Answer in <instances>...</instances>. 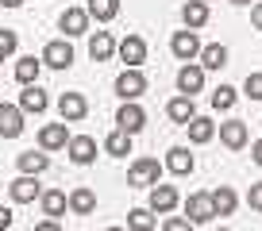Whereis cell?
Listing matches in <instances>:
<instances>
[{"instance_id":"2e32d148","label":"cell","mask_w":262,"mask_h":231,"mask_svg":"<svg viewBox=\"0 0 262 231\" xmlns=\"http://www.w3.org/2000/svg\"><path fill=\"white\" fill-rule=\"evenodd\" d=\"M66 143H70V131H66V124H47L39 131V150L47 154V150H62Z\"/></svg>"},{"instance_id":"44dd1931","label":"cell","mask_w":262,"mask_h":231,"mask_svg":"<svg viewBox=\"0 0 262 231\" xmlns=\"http://www.w3.org/2000/svg\"><path fill=\"white\" fill-rule=\"evenodd\" d=\"M208 200H212V216H231V212H235V204H239V197H235L231 185L212 189V193H208Z\"/></svg>"},{"instance_id":"b9f144b4","label":"cell","mask_w":262,"mask_h":231,"mask_svg":"<svg viewBox=\"0 0 262 231\" xmlns=\"http://www.w3.org/2000/svg\"><path fill=\"white\" fill-rule=\"evenodd\" d=\"M231 4H251V0H231Z\"/></svg>"},{"instance_id":"83f0119b","label":"cell","mask_w":262,"mask_h":231,"mask_svg":"<svg viewBox=\"0 0 262 231\" xmlns=\"http://www.w3.org/2000/svg\"><path fill=\"white\" fill-rule=\"evenodd\" d=\"M85 16H93L97 24H108V19H116V16H120V0H89Z\"/></svg>"},{"instance_id":"8992f818","label":"cell","mask_w":262,"mask_h":231,"mask_svg":"<svg viewBox=\"0 0 262 231\" xmlns=\"http://www.w3.org/2000/svg\"><path fill=\"white\" fill-rule=\"evenodd\" d=\"M116 93H120L123 100H139L143 93H147V77H143V70H123V74L116 77Z\"/></svg>"},{"instance_id":"ba28073f","label":"cell","mask_w":262,"mask_h":231,"mask_svg":"<svg viewBox=\"0 0 262 231\" xmlns=\"http://www.w3.org/2000/svg\"><path fill=\"white\" fill-rule=\"evenodd\" d=\"M178 189H173V185H162V181H158V185H150V212H158V216H170L173 212V208H178Z\"/></svg>"},{"instance_id":"d6986e66","label":"cell","mask_w":262,"mask_h":231,"mask_svg":"<svg viewBox=\"0 0 262 231\" xmlns=\"http://www.w3.org/2000/svg\"><path fill=\"white\" fill-rule=\"evenodd\" d=\"M16 162H19V173H27V177H39L50 170V154H42V150H24Z\"/></svg>"},{"instance_id":"ab89813d","label":"cell","mask_w":262,"mask_h":231,"mask_svg":"<svg viewBox=\"0 0 262 231\" xmlns=\"http://www.w3.org/2000/svg\"><path fill=\"white\" fill-rule=\"evenodd\" d=\"M251 158H254V166H262V139L251 143Z\"/></svg>"},{"instance_id":"e575fe53","label":"cell","mask_w":262,"mask_h":231,"mask_svg":"<svg viewBox=\"0 0 262 231\" xmlns=\"http://www.w3.org/2000/svg\"><path fill=\"white\" fill-rule=\"evenodd\" d=\"M162 231H193V223L185 220V216H166V223H162Z\"/></svg>"},{"instance_id":"d6a6232c","label":"cell","mask_w":262,"mask_h":231,"mask_svg":"<svg viewBox=\"0 0 262 231\" xmlns=\"http://www.w3.org/2000/svg\"><path fill=\"white\" fill-rule=\"evenodd\" d=\"M16 47H19V35L8 31V27H0V54H4V58L16 54Z\"/></svg>"},{"instance_id":"d4e9b609","label":"cell","mask_w":262,"mask_h":231,"mask_svg":"<svg viewBox=\"0 0 262 231\" xmlns=\"http://www.w3.org/2000/svg\"><path fill=\"white\" fill-rule=\"evenodd\" d=\"M39 70H42V62L35 54L19 58V62H16V81L24 85V89H27V85H39Z\"/></svg>"},{"instance_id":"5b68a950","label":"cell","mask_w":262,"mask_h":231,"mask_svg":"<svg viewBox=\"0 0 262 231\" xmlns=\"http://www.w3.org/2000/svg\"><path fill=\"white\" fill-rule=\"evenodd\" d=\"M116 50H120V58L127 62V70H139L143 62H147V42H143V35H123Z\"/></svg>"},{"instance_id":"30bf717a","label":"cell","mask_w":262,"mask_h":231,"mask_svg":"<svg viewBox=\"0 0 262 231\" xmlns=\"http://www.w3.org/2000/svg\"><path fill=\"white\" fill-rule=\"evenodd\" d=\"M205 89V70L196 66V62H189V66L178 70V93L181 97H193V93Z\"/></svg>"},{"instance_id":"5bb4252c","label":"cell","mask_w":262,"mask_h":231,"mask_svg":"<svg viewBox=\"0 0 262 231\" xmlns=\"http://www.w3.org/2000/svg\"><path fill=\"white\" fill-rule=\"evenodd\" d=\"M16 108H19V112H35V115H42V112L50 108V97L39 89V85H27V89L19 93V104H16Z\"/></svg>"},{"instance_id":"52a82bcc","label":"cell","mask_w":262,"mask_h":231,"mask_svg":"<svg viewBox=\"0 0 262 231\" xmlns=\"http://www.w3.org/2000/svg\"><path fill=\"white\" fill-rule=\"evenodd\" d=\"M66 150H70V162L74 166H89L93 158H97V139H93V135H70Z\"/></svg>"},{"instance_id":"e0dca14e","label":"cell","mask_w":262,"mask_h":231,"mask_svg":"<svg viewBox=\"0 0 262 231\" xmlns=\"http://www.w3.org/2000/svg\"><path fill=\"white\" fill-rule=\"evenodd\" d=\"M185 216H189V223H208L212 220V200H208V193H193V197L185 200Z\"/></svg>"},{"instance_id":"f1b7e54d","label":"cell","mask_w":262,"mask_h":231,"mask_svg":"<svg viewBox=\"0 0 262 231\" xmlns=\"http://www.w3.org/2000/svg\"><path fill=\"white\" fill-rule=\"evenodd\" d=\"M39 204H42V216H47V220H58V216L66 212V193L62 189H47L39 197Z\"/></svg>"},{"instance_id":"ac0fdd59","label":"cell","mask_w":262,"mask_h":231,"mask_svg":"<svg viewBox=\"0 0 262 231\" xmlns=\"http://www.w3.org/2000/svg\"><path fill=\"white\" fill-rule=\"evenodd\" d=\"M24 131V112L16 104H0V135L4 139H16Z\"/></svg>"},{"instance_id":"7c38bea8","label":"cell","mask_w":262,"mask_h":231,"mask_svg":"<svg viewBox=\"0 0 262 231\" xmlns=\"http://www.w3.org/2000/svg\"><path fill=\"white\" fill-rule=\"evenodd\" d=\"M216 131H220V143L228 150H243L247 147V124H243V120H224Z\"/></svg>"},{"instance_id":"1f68e13d","label":"cell","mask_w":262,"mask_h":231,"mask_svg":"<svg viewBox=\"0 0 262 231\" xmlns=\"http://www.w3.org/2000/svg\"><path fill=\"white\" fill-rule=\"evenodd\" d=\"M235 100H239V93L231 89V85H220V89L212 93V108H216V112H231Z\"/></svg>"},{"instance_id":"8d00e7d4","label":"cell","mask_w":262,"mask_h":231,"mask_svg":"<svg viewBox=\"0 0 262 231\" xmlns=\"http://www.w3.org/2000/svg\"><path fill=\"white\" fill-rule=\"evenodd\" d=\"M12 220H16V216H12V208H0V231H8Z\"/></svg>"},{"instance_id":"f6af8a7d","label":"cell","mask_w":262,"mask_h":231,"mask_svg":"<svg viewBox=\"0 0 262 231\" xmlns=\"http://www.w3.org/2000/svg\"><path fill=\"white\" fill-rule=\"evenodd\" d=\"M0 62H4V54H0Z\"/></svg>"},{"instance_id":"4dcf8cb0","label":"cell","mask_w":262,"mask_h":231,"mask_svg":"<svg viewBox=\"0 0 262 231\" xmlns=\"http://www.w3.org/2000/svg\"><path fill=\"white\" fill-rule=\"evenodd\" d=\"M104 150H108V154H116V158H127V154H131V135L112 131V135L104 139Z\"/></svg>"},{"instance_id":"7bdbcfd3","label":"cell","mask_w":262,"mask_h":231,"mask_svg":"<svg viewBox=\"0 0 262 231\" xmlns=\"http://www.w3.org/2000/svg\"><path fill=\"white\" fill-rule=\"evenodd\" d=\"M108 231H127V227H108Z\"/></svg>"},{"instance_id":"d590c367","label":"cell","mask_w":262,"mask_h":231,"mask_svg":"<svg viewBox=\"0 0 262 231\" xmlns=\"http://www.w3.org/2000/svg\"><path fill=\"white\" fill-rule=\"evenodd\" d=\"M247 204H251L254 212H262V181L251 185V193H247Z\"/></svg>"},{"instance_id":"ffe728a7","label":"cell","mask_w":262,"mask_h":231,"mask_svg":"<svg viewBox=\"0 0 262 231\" xmlns=\"http://www.w3.org/2000/svg\"><path fill=\"white\" fill-rule=\"evenodd\" d=\"M181 24H185V31L205 27L208 24V4H205V0H189V4H181Z\"/></svg>"},{"instance_id":"cb8c5ba5","label":"cell","mask_w":262,"mask_h":231,"mask_svg":"<svg viewBox=\"0 0 262 231\" xmlns=\"http://www.w3.org/2000/svg\"><path fill=\"white\" fill-rule=\"evenodd\" d=\"M201 62H196V66L201 70H224L228 66V47H224V42H212V47H201Z\"/></svg>"},{"instance_id":"3957f363","label":"cell","mask_w":262,"mask_h":231,"mask_svg":"<svg viewBox=\"0 0 262 231\" xmlns=\"http://www.w3.org/2000/svg\"><path fill=\"white\" fill-rule=\"evenodd\" d=\"M170 50H173V58L178 62H196V54H201V39H196V31H173V39H170Z\"/></svg>"},{"instance_id":"9a60e30c","label":"cell","mask_w":262,"mask_h":231,"mask_svg":"<svg viewBox=\"0 0 262 231\" xmlns=\"http://www.w3.org/2000/svg\"><path fill=\"white\" fill-rule=\"evenodd\" d=\"M193 154H189V147H170L166 150V170L170 173H178V177H189L193 173Z\"/></svg>"},{"instance_id":"836d02e7","label":"cell","mask_w":262,"mask_h":231,"mask_svg":"<svg viewBox=\"0 0 262 231\" xmlns=\"http://www.w3.org/2000/svg\"><path fill=\"white\" fill-rule=\"evenodd\" d=\"M243 93L251 100H262V74H247V81H243Z\"/></svg>"},{"instance_id":"ee69618b","label":"cell","mask_w":262,"mask_h":231,"mask_svg":"<svg viewBox=\"0 0 262 231\" xmlns=\"http://www.w3.org/2000/svg\"><path fill=\"white\" fill-rule=\"evenodd\" d=\"M220 231H231V227H220Z\"/></svg>"},{"instance_id":"7a4b0ae2","label":"cell","mask_w":262,"mask_h":231,"mask_svg":"<svg viewBox=\"0 0 262 231\" xmlns=\"http://www.w3.org/2000/svg\"><path fill=\"white\" fill-rule=\"evenodd\" d=\"M42 66H50V70H70L74 66V47L66 39H50L47 47H42V58H39Z\"/></svg>"},{"instance_id":"74e56055","label":"cell","mask_w":262,"mask_h":231,"mask_svg":"<svg viewBox=\"0 0 262 231\" xmlns=\"http://www.w3.org/2000/svg\"><path fill=\"white\" fill-rule=\"evenodd\" d=\"M251 24H254V27H258V31H262V0H258V4H254V8H251Z\"/></svg>"},{"instance_id":"7402d4cb","label":"cell","mask_w":262,"mask_h":231,"mask_svg":"<svg viewBox=\"0 0 262 231\" xmlns=\"http://www.w3.org/2000/svg\"><path fill=\"white\" fill-rule=\"evenodd\" d=\"M58 27L66 31V39H70V35H85L89 31V16H85V8H66L62 19H58Z\"/></svg>"},{"instance_id":"4316f807","label":"cell","mask_w":262,"mask_h":231,"mask_svg":"<svg viewBox=\"0 0 262 231\" xmlns=\"http://www.w3.org/2000/svg\"><path fill=\"white\" fill-rule=\"evenodd\" d=\"M185 127H189V143H196V147H201V143H208V139L216 135V124L208 120V115H193Z\"/></svg>"},{"instance_id":"6da1fadb","label":"cell","mask_w":262,"mask_h":231,"mask_svg":"<svg viewBox=\"0 0 262 231\" xmlns=\"http://www.w3.org/2000/svg\"><path fill=\"white\" fill-rule=\"evenodd\" d=\"M158 177H162L158 158H135L131 170H127V185L131 189H150V185H158Z\"/></svg>"},{"instance_id":"f35d334b","label":"cell","mask_w":262,"mask_h":231,"mask_svg":"<svg viewBox=\"0 0 262 231\" xmlns=\"http://www.w3.org/2000/svg\"><path fill=\"white\" fill-rule=\"evenodd\" d=\"M35 231H62V227H58V220H39V223H35Z\"/></svg>"},{"instance_id":"60d3db41","label":"cell","mask_w":262,"mask_h":231,"mask_svg":"<svg viewBox=\"0 0 262 231\" xmlns=\"http://www.w3.org/2000/svg\"><path fill=\"white\" fill-rule=\"evenodd\" d=\"M0 4H4V8H19V4H24V0H0Z\"/></svg>"},{"instance_id":"277c9868","label":"cell","mask_w":262,"mask_h":231,"mask_svg":"<svg viewBox=\"0 0 262 231\" xmlns=\"http://www.w3.org/2000/svg\"><path fill=\"white\" fill-rule=\"evenodd\" d=\"M116 131H123V135H135V131H143V124H147V112H143L135 100H123V108L116 112Z\"/></svg>"},{"instance_id":"484cf974","label":"cell","mask_w":262,"mask_h":231,"mask_svg":"<svg viewBox=\"0 0 262 231\" xmlns=\"http://www.w3.org/2000/svg\"><path fill=\"white\" fill-rule=\"evenodd\" d=\"M166 115H170L173 124H189L196 115V104H193V97H173L170 104H166Z\"/></svg>"},{"instance_id":"f546056e","label":"cell","mask_w":262,"mask_h":231,"mask_svg":"<svg viewBox=\"0 0 262 231\" xmlns=\"http://www.w3.org/2000/svg\"><path fill=\"white\" fill-rule=\"evenodd\" d=\"M127 231H155V212H150V208H131L127 212Z\"/></svg>"},{"instance_id":"603a6c76","label":"cell","mask_w":262,"mask_h":231,"mask_svg":"<svg viewBox=\"0 0 262 231\" xmlns=\"http://www.w3.org/2000/svg\"><path fill=\"white\" fill-rule=\"evenodd\" d=\"M116 54V39H112V31H97L89 39V58L93 62H108V58Z\"/></svg>"},{"instance_id":"9c48e42d","label":"cell","mask_w":262,"mask_h":231,"mask_svg":"<svg viewBox=\"0 0 262 231\" xmlns=\"http://www.w3.org/2000/svg\"><path fill=\"white\" fill-rule=\"evenodd\" d=\"M58 112H62V124H77V120H85V112H89V100H85L81 93H62V97H58Z\"/></svg>"},{"instance_id":"8fae6325","label":"cell","mask_w":262,"mask_h":231,"mask_svg":"<svg viewBox=\"0 0 262 231\" xmlns=\"http://www.w3.org/2000/svg\"><path fill=\"white\" fill-rule=\"evenodd\" d=\"M8 197L16 200V204H31L35 197H42V189H39V177H27V173H19L16 181L8 185Z\"/></svg>"},{"instance_id":"bcb514c9","label":"cell","mask_w":262,"mask_h":231,"mask_svg":"<svg viewBox=\"0 0 262 231\" xmlns=\"http://www.w3.org/2000/svg\"><path fill=\"white\" fill-rule=\"evenodd\" d=\"M205 4H208V0H205Z\"/></svg>"},{"instance_id":"4fadbf2b","label":"cell","mask_w":262,"mask_h":231,"mask_svg":"<svg viewBox=\"0 0 262 231\" xmlns=\"http://www.w3.org/2000/svg\"><path fill=\"white\" fill-rule=\"evenodd\" d=\"M66 208H70L74 216H89V212H97V193L85 189V185H77V189L66 197Z\"/></svg>"}]
</instances>
